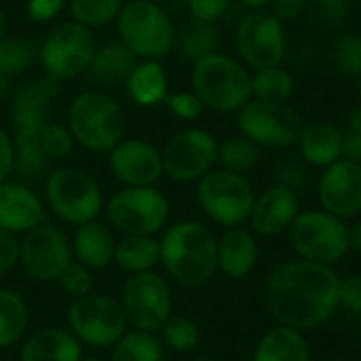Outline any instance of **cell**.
<instances>
[{
	"mask_svg": "<svg viewBox=\"0 0 361 361\" xmlns=\"http://www.w3.org/2000/svg\"><path fill=\"white\" fill-rule=\"evenodd\" d=\"M319 11V15L332 23H341L349 17L353 0H309Z\"/></svg>",
	"mask_w": 361,
	"mask_h": 361,
	"instance_id": "obj_46",
	"label": "cell"
},
{
	"mask_svg": "<svg viewBox=\"0 0 361 361\" xmlns=\"http://www.w3.org/2000/svg\"><path fill=\"white\" fill-rule=\"evenodd\" d=\"M235 44L241 61L252 70L281 66L288 53L286 23L269 8L250 11L237 23Z\"/></svg>",
	"mask_w": 361,
	"mask_h": 361,
	"instance_id": "obj_11",
	"label": "cell"
},
{
	"mask_svg": "<svg viewBox=\"0 0 361 361\" xmlns=\"http://www.w3.org/2000/svg\"><path fill=\"white\" fill-rule=\"evenodd\" d=\"M161 243V264L167 275L186 288H201L218 271V239L199 220H182L169 226Z\"/></svg>",
	"mask_w": 361,
	"mask_h": 361,
	"instance_id": "obj_2",
	"label": "cell"
},
{
	"mask_svg": "<svg viewBox=\"0 0 361 361\" xmlns=\"http://www.w3.org/2000/svg\"><path fill=\"white\" fill-rule=\"evenodd\" d=\"M332 61L341 74L361 76V36L360 34H341L332 47Z\"/></svg>",
	"mask_w": 361,
	"mask_h": 361,
	"instance_id": "obj_38",
	"label": "cell"
},
{
	"mask_svg": "<svg viewBox=\"0 0 361 361\" xmlns=\"http://www.w3.org/2000/svg\"><path fill=\"white\" fill-rule=\"evenodd\" d=\"M61 91V80L42 76L38 80L21 82L11 95V125L13 133L34 131L40 133L42 127L51 121L53 104Z\"/></svg>",
	"mask_w": 361,
	"mask_h": 361,
	"instance_id": "obj_18",
	"label": "cell"
},
{
	"mask_svg": "<svg viewBox=\"0 0 361 361\" xmlns=\"http://www.w3.org/2000/svg\"><path fill=\"white\" fill-rule=\"evenodd\" d=\"M110 171L125 186H154L163 171L161 150L146 140H123L110 150Z\"/></svg>",
	"mask_w": 361,
	"mask_h": 361,
	"instance_id": "obj_19",
	"label": "cell"
},
{
	"mask_svg": "<svg viewBox=\"0 0 361 361\" xmlns=\"http://www.w3.org/2000/svg\"><path fill=\"white\" fill-rule=\"evenodd\" d=\"M338 298H341V307H345L355 315H361V273L341 277Z\"/></svg>",
	"mask_w": 361,
	"mask_h": 361,
	"instance_id": "obj_44",
	"label": "cell"
},
{
	"mask_svg": "<svg viewBox=\"0 0 361 361\" xmlns=\"http://www.w3.org/2000/svg\"><path fill=\"white\" fill-rule=\"evenodd\" d=\"M44 222L42 201L23 184H0V228L11 235H25Z\"/></svg>",
	"mask_w": 361,
	"mask_h": 361,
	"instance_id": "obj_21",
	"label": "cell"
},
{
	"mask_svg": "<svg viewBox=\"0 0 361 361\" xmlns=\"http://www.w3.org/2000/svg\"><path fill=\"white\" fill-rule=\"evenodd\" d=\"M121 307L129 326L142 332H159L171 317V292L154 271L131 275L123 288Z\"/></svg>",
	"mask_w": 361,
	"mask_h": 361,
	"instance_id": "obj_14",
	"label": "cell"
},
{
	"mask_svg": "<svg viewBox=\"0 0 361 361\" xmlns=\"http://www.w3.org/2000/svg\"><path fill=\"white\" fill-rule=\"evenodd\" d=\"M159 332H161V343L178 353L195 351L201 341L199 326L190 317H182V315H178V317L171 315Z\"/></svg>",
	"mask_w": 361,
	"mask_h": 361,
	"instance_id": "obj_37",
	"label": "cell"
},
{
	"mask_svg": "<svg viewBox=\"0 0 361 361\" xmlns=\"http://www.w3.org/2000/svg\"><path fill=\"white\" fill-rule=\"evenodd\" d=\"M286 235L300 260L334 267L351 252L349 224L322 207L300 212Z\"/></svg>",
	"mask_w": 361,
	"mask_h": 361,
	"instance_id": "obj_6",
	"label": "cell"
},
{
	"mask_svg": "<svg viewBox=\"0 0 361 361\" xmlns=\"http://www.w3.org/2000/svg\"><path fill=\"white\" fill-rule=\"evenodd\" d=\"M317 199L322 209L341 220H355L361 214V165L336 161L326 167L317 182Z\"/></svg>",
	"mask_w": 361,
	"mask_h": 361,
	"instance_id": "obj_17",
	"label": "cell"
},
{
	"mask_svg": "<svg viewBox=\"0 0 361 361\" xmlns=\"http://www.w3.org/2000/svg\"><path fill=\"white\" fill-rule=\"evenodd\" d=\"M137 61L140 59L121 40H110V42L97 44V51L85 74L89 82L93 85V89L97 91L125 89L127 78Z\"/></svg>",
	"mask_w": 361,
	"mask_h": 361,
	"instance_id": "obj_22",
	"label": "cell"
},
{
	"mask_svg": "<svg viewBox=\"0 0 361 361\" xmlns=\"http://www.w3.org/2000/svg\"><path fill=\"white\" fill-rule=\"evenodd\" d=\"M296 91L294 76L283 66L254 70L252 74V99L286 104Z\"/></svg>",
	"mask_w": 361,
	"mask_h": 361,
	"instance_id": "obj_31",
	"label": "cell"
},
{
	"mask_svg": "<svg viewBox=\"0 0 361 361\" xmlns=\"http://www.w3.org/2000/svg\"><path fill=\"white\" fill-rule=\"evenodd\" d=\"M190 361H220V360H212V357H199V360H190Z\"/></svg>",
	"mask_w": 361,
	"mask_h": 361,
	"instance_id": "obj_58",
	"label": "cell"
},
{
	"mask_svg": "<svg viewBox=\"0 0 361 361\" xmlns=\"http://www.w3.org/2000/svg\"><path fill=\"white\" fill-rule=\"evenodd\" d=\"M118 40L137 59H161L173 51L176 25L154 0H129L116 17Z\"/></svg>",
	"mask_w": 361,
	"mask_h": 361,
	"instance_id": "obj_5",
	"label": "cell"
},
{
	"mask_svg": "<svg viewBox=\"0 0 361 361\" xmlns=\"http://www.w3.org/2000/svg\"><path fill=\"white\" fill-rule=\"evenodd\" d=\"M44 197L53 214L74 226L93 222L104 207L99 184L78 167L53 169L44 180Z\"/></svg>",
	"mask_w": 361,
	"mask_h": 361,
	"instance_id": "obj_8",
	"label": "cell"
},
{
	"mask_svg": "<svg viewBox=\"0 0 361 361\" xmlns=\"http://www.w3.org/2000/svg\"><path fill=\"white\" fill-rule=\"evenodd\" d=\"M6 38V15H4V11H2V6H0V42Z\"/></svg>",
	"mask_w": 361,
	"mask_h": 361,
	"instance_id": "obj_56",
	"label": "cell"
},
{
	"mask_svg": "<svg viewBox=\"0 0 361 361\" xmlns=\"http://www.w3.org/2000/svg\"><path fill=\"white\" fill-rule=\"evenodd\" d=\"M78 338L63 328H42L21 347V361H80Z\"/></svg>",
	"mask_w": 361,
	"mask_h": 361,
	"instance_id": "obj_25",
	"label": "cell"
},
{
	"mask_svg": "<svg viewBox=\"0 0 361 361\" xmlns=\"http://www.w3.org/2000/svg\"><path fill=\"white\" fill-rule=\"evenodd\" d=\"M40 55V44L32 38H4L0 42V70L6 76L27 72Z\"/></svg>",
	"mask_w": 361,
	"mask_h": 361,
	"instance_id": "obj_35",
	"label": "cell"
},
{
	"mask_svg": "<svg viewBox=\"0 0 361 361\" xmlns=\"http://www.w3.org/2000/svg\"><path fill=\"white\" fill-rule=\"evenodd\" d=\"M72 262V247L53 224H38L19 241V264L34 281H57Z\"/></svg>",
	"mask_w": 361,
	"mask_h": 361,
	"instance_id": "obj_16",
	"label": "cell"
},
{
	"mask_svg": "<svg viewBox=\"0 0 361 361\" xmlns=\"http://www.w3.org/2000/svg\"><path fill=\"white\" fill-rule=\"evenodd\" d=\"M163 171L176 182H199L218 163V140L199 127L178 131L161 150Z\"/></svg>",
	"mask_w": 361,
	"mask_h": 361,
	"instance_id": "obj_15",
	"label": "cell"
},
{
	"mask_svg": "<svg viewBox=\"0 0 361 361\" xmlns=\"http://www.w3.org/2000/svg\"><path fill=\"white\" fill-rule=\"evenodd\" d=\"M341 275L334 267L309 260L279 264L264 283V305L277 326L302 334L322 328L341 307Z\"/></svg>",
	"mask_w": 361,
	"mask_h": 361,
	"instance_id": "obj_1",
	"label": "cell"
},
{
	"mask_svg": "<svg viewBox=\"0 0 361 361\" xmlns=\"http://www.w3.org/2000/svg\"><path fill=\"white\" fill-rule=\"evenodd\" d=\"M260 260V243L256 233L245 226L228 228L218 239V271L231 279L250 277Z\"/></svg>",
	"mask_w": 361,
	"mask_h": 361,
	"instance_id": "obj_23",
	"label": "cell"
},
{
	"mask_svg": "<svg viewBox=\"0 0 361 361\" xmlns=\"http://www.w3.org/2000/svg\"><path fill=\"white\" fill-rule=\"evenodd\" d=\"M171 214L169 199L154 186H125L106 205L110 224L125 235H154Z\"/></svg>",
	"mask_w": 361,
	"mask_h": 361,
	"instance_id": "obj_10",
	"label": "cell"
},
{
	"mask_svg": "<svg viewBox=\"0 0 361 361\" xmlns=\"http://www.w3.org/2000/svg\"><path fill=\"white\" fill-rule=\"evenodd\" d=\"M8 87H11V76H6V74L0 70V99L8 93Z\"/></svg>",
	"mask_w": 361,
	"mask_h": 361,
	"instance_id": "obj_55",
	"label": "cell"
},
{
	"mask_svg": "<svg viewBox=\"0 0 361 361\" xmlns=\"http://www.w3.org/2000/svg\"><path fill=\"white\" fill-rule=\"evenodd\" d=\"M252 361H313V355L307 334L294 328L275 326L260 336Z\"/></svg>",
	"mask_w": 361,
	"mask_h": 361,
	"instance_id": "obj_27",
	"label": "cell"
},
{
	"mask_svg": "<svg viewBox=\"0 0 361 361\" xmlns=\"http://www.w3.org/2000/svg\"><path fill=\"white\" fill-rule=\"evenodd\" d=\"M343 137L345 131L330 121H315L302 125L298 144V157L309 167L326 169L343 159Z\"/></svg>",
	"mask_w": 361,
	"mask_h": 361,
	"instance_id": "obj_24",
	"label": "cell"
},
{
	"mask_svg": "<svg viewBox=\"0 0 361 361\" xmlns=\"http://www.w3.org/2000/svg\"><path fill=\"white\" fill-rule=\"evenodd\" d=\"M218 44H220V34L216 23H207L190 17L180 25V30H176L173 49H178V53L192 63L212 53H218Z\"/></svg>",
	"mask_w": 361,
	"mask_h": 361,
	"instance_id": "obj_30",
	"label": "cell"
},
{
	"mask_svg": "<svg viewBox=\"0 0 361 361\" xmlns=\"http://www.w3.org/2000/svg\"><path fill=\"white\" fill-rule=\"evenodd\" d=\"M154 2H159L165 11H167V6L169 8H188V0H154Z\"/></svg>",
	"mask_w": 361,
	"mask_h": 361,
	"instance_id": "obj_54",
	"label": "cell"
},
{
	"mask_svg": "<svg viewBox=\"0 0 361 361\" xmlns=\"http://www.w3.org/2000/svg\"><path fill=\"white\" fill-rule=\"evenodd\" d=\"M243 6H247L250 11H260V8H267V6H271V2L273 0H239Z\"/></svg>",
	"mask_w": 361,
	"mask_h": 361,
	"instance_id": "obj_53",
	"label": "cell"
},
{
	"mask_svg": "<svg viewBox=\"0 0 361 361\" xmlns=\"http://www.w3.org/2000/svg\"><path fill=\"white\" fill-rule=\"evenodd\" d=\"M349 250L361 254V220L349 224Z\"/></svg>",
	"mask_w": 361,
	"mask_h": 361,
	"instance_id": "obj_51",
	"label": "cell"
},
{
	"mask_svg": "<svg viewBox=\"0 0 361 361\" xmlns=\"http://www.w3.org/2000/svg\"><path fill=\"white\" fill-rule=\"evenodd\" d=\"M307 4H309V0H273L271 11L286 23V21L300 17L305 13Z\"/></svg>",
	"mask_w": 361,
	"mask_h": 361,
	"instance_id": "obj_49",
	"label": "cell"
},
{
	"mask_svg": "<svg viewBox=\"0 0 361 361\" xmlns=\"http://www.w3.org/2000/svg\"><path fill=\"white\" fill-rule=\"evenodd\" d=\"M190 85L205 108L222 114H237L252 99L250 68L220 51L192 63Z\"/></svg>",
	"mask_w": 361,
	"mask_h": 361,
	"instance_id": "obj_3",
	"label": "cell"
},
{
	"mask_svg": "<svg viewBox=\"0 0 361 361\" xmlns=\"http://www.w3.org/2000/svg\"><path fill=\"white\" fill-rule=\"evenodd\" d=\"M63 6H66V0H27L25 13L32 21L47 23V21L55 19Z\"/></svg>",
	"mask_w": 361,
	"mask_h": 361,
	"instance_id": "obj_45",
	"label": "cell"
},
{
	"mask_svg": "<svg viewBox=\"0 0 361 361\" xmlns=\"http://www.w3.org/2000/svg\"><path fill=\"white\" fill-rule=\"evenodd\" d=\"M273 184L298 195L309 184V165L300 157H281L273 165Z\"/></svg>",
	"mask_w": 361,
	"mask_h": 361,
	"instance_id": "obj_39",
	"label": "cell"
},
{
	"mask_svg": "<svg viewBox=\"0 0 361 361\" xmlns=\"http://www.w3.org/2000/svg\"><path fill=\"white\" fill-rule=\"evenodd\" d=\"M357 99H360L361 106V76H357Z\"/></svg>",
	"mask_w": 361,
	"mask_h": 361,
	"instance_id": "obj_57",
	"label": "cell"
},
{
	"mask_svg": "<svg viewBox=\"0 0 361 361\" xmlns=\"http://www.w3.org/2000/svg\"><path fill=\"white\" fill-rule=\"evenodd\" d=\"M165 106L182 121H197L201 118L205 106L199 99V95L195 91H173L167 93L165 97Z\"/></svg>",
	"mask_w": 361,
	"mask_h": 361,
	"instance_id": "obj_42",
	"label": "cell"
},
{
	"mask_svg": "<svg viewBox=\"0 0 361 361\" xmlns=\"http://www.w3.org/2000/svg\"><path fill=\"white\" fill-rule=\"evenodd\" d=\"M256 190L247 176L226 171L222 167L212 169L207 176L199 180L197 186V201L205 216L226 228L243 226L250 222Z\"/></svg>",
	"mask_w": 361,
	"mask_h": 361,
	"instance_id": "obj_7",
	"label": "cell"
},
{
	"mask_svg": "<svg viewBox=\"0 0 361 361\" xmlns=\"http://www.w3.org/2000/svg\"><path fill=\"white\" fill-rule=\"evenodd\" d=\"M72 252L82 267H87L89 271H99L114 262L116 241L104 224L93 220L76 228L72 239Z\"/></svg>",
	"mask_w": 361,
	"mask_h": 361,
	"instance_id": "obj_26",
	"label": "cell"
},
{
	"mask_svg": "<svg viewBox=\"0 0 361 361\" xmlns=\"http://www.w3.org/2000/svg\"><path fill=\"white\" fill-rule=\"evenodd\" d=\"M57 283L61 286V290L72 296L74 300L76 298H82L87 294H91L93 290V277H91V271L87 267H82L80 262H70L68 269L59 275Z\"/></svg>",
	"mask_w": 361,
	"mask_h": 361,
	"instance_id": "obj_41",
	"label": "cell"
},
{
	"mask_svg": "<svg viewBox=\"0 0 361 361\" xmlns=\"http://www.w3.org/2000/svg\"><path fill=\"white\" fill-rule=\"evenodd\" d=\"M125 125L123 108L106 91H82L68 106V129L74 142L91 152H110L123 142Z\"/></svg>",
	"mask_w": 361,
	"mask_h": 361,
	"instance_id": "obj_4",
	"label": "cell"
},
{
	"mask_svg": "<svg viewBox=\"0 0 361 361\" xmlns=\"http://www.w3.org/2000/svg\"><path fill=\"white\" fill-rule=\"evenodd\" d=\"M231 6V0H188V13L192 19L216 23L220 21Z\"/></svg>",
	"mask_w": 361,
	"mask_h": 361,
	"instance_id": "obj_43",
	"label": "cell"
},
{
	"mask_svg": "<svg viewBox=\"0 0 361 361\" xmlns=\"http://www.w3.org/2000/svg\"><path fill=\"white\" fill-rule=\"evenodd\" d=\"M68 326L80 345L106 349L114 347L123 338L127 330V319L121 302L110 296L91 292L70 305Z\"/></svg>",
	"mask_w": 361,
	"mask_h": 361,
	"instance_id": "obj_12",
	"label": "cell"
},
{
	"mask_svg": "<svg viewBox=\"0 0 361 361\" xmlns=\"http://www.w3.org/2000/svg\"><path fill=\"white\" fill-rule=\"evenodd\" d=\"M114 262L131 275L148 273L161 262V243L150 235H127L116 243Z\"/></svg>",
	"mask_w": 361,
	"mask_h": 361,
	"instance_id": "obj_29",
	"label": "cell"
},
{
	"mask_svg": "<svg viewBox=\"0 0 361 361\" xmlns=\"http://www.w3.org/2000/svg\"><path fill=\"white\" fill-rule=\"evenodd\" d=\"M74 137L68 127L49 121L40 131V146L49 159H66L74 148Z\"/></svg>",
	"mask_w": 361,
	"mask_h": 361,
	"instance_id": "obj_40",
	"label": "cell"
},
{
	"mask_svg": "<svg viewBox=\"0 0 361 361\" xmlns=\"http://www.w3.org/2000/svg\"><path fill=\"white\" fill-rule=\"evenodd\" d=\"M360 4H361V0H360Z\"/></svg>",
	"mask_w": 361,
	"mask_h": 361,
	"instance_id": "obj_61",
	"label": "cell"
},
{
	"mask_svg": "<svg viewBox=\"0 0 361 361\" xmlns=\"http://www.w3.org/2000/svg\"><path fill=\"white\" fill-rule=\"evenodd\" d=\"M324 361H347V360H324Z\"/></svg>",
	"mask_w": 361,
	"mask_h": 361,
	"instance_id": "obj_60",
	"label": "cell"
},
{
	"mask_svg": "<svg viewBox=\"0 0 361 361\" xmlns=\"http://www.w3.org/2000/svg\"><path fill=\"white\" fill-rule=\"evenodd\" d=\"M237 129L260 148H290L296 144L302 123L288 104L250 99L237 112Z\"/></svg>",
	"mask_w": 361,
	"mask_h": 361,
	"instance_id": "obj_13",
	"label": "cell"
},
{
	"mask_svg": "<svg viewBox=\"0 0 361 361\" xmlns=\"http://www.w3.org/2000/svg\"><path fill=\"white\" fill-rule=\"evenodd\" d=\"M19 262V241L15 235L0 228V275L8 273Z\"/></svg>",
	"mask_w": 361,
	"mask_h": 361,
	"instance_id": "obj_47",
	"label": "cell"
},
{
	"mask_svg": "<svg viewBox=\"0 0 361 361\" xmlns=\"http://www.w3.org/2000/svg\"><path fill=\"white\" fill-rule=\"evenodd\" d=\"M300 199L296 192L283 186H271L256 197L250 224L252 231L260 237H279L288 233L296 216L300 214Z\"/></svg>",
	"mask_w": 361,
	"mask_h": 361,
	"instance_id": "obj_20",
	"label": "cell"
},
{
	"mask_svg": "<svg viewBox=\"0 0 361 361\" xmlns=\"http://www.w3.org/2000/svg\"><path fill=\"white\" fill-rule=\"evenodd\" d=\"M97 51V40L93 30L66 21L53 27L40 42L38 61L47 76L57 80H70L85 74Z\"/></svg>",
	"mask_w": 361,
	"mask_h": 361,
	"instance_id": "obj_9",
	"label": "cell"
},
{
	"mask_svg": "<svg viewBox=\"0 0 361 361\" xmlns=\"http://www.w3.org/2000/svg\"><path fill=\"white\" fill-rule=\"evenodd\" d=\"M15 171V144L13 137L0 127V184Z\"/></svg>",
	"mask_w": 361,
	"mask_h": 361,
	"instance_id": "obj_48",
	"label": "cell"
},
{
	"mask_svg": "<svg viewBox=\"0 0 361 361\" xmlns=\"http://www.w3.org/2000/svg\"><path fill=\"white\" fill-rule=\"evenodd\" d=\"M260 161V146H256L252 140L239 135L226 137L218 144V165L226 171L247 176L256 169Z\"/></svg>",
	"mask_w": 361,
	"mask_h": 361,
	"instance_id": "obj_34",
	"label": "cell"
},
{
	"mask_svg": "<svg viewBox=\"0 0 361 361\" xmlns=\"http://www.w3.org/2000/svg\"><path fill=\"white\" fill-rule=\"evenodd\" d=\"M27 305L13 290H0V349L13 347L27 328Z\"/></svg>",
	"mask_w": 361,
	"mask_h": 361,
	"instance_id": "obj_32",
	"label": "cell"
},
{
	"mask_svg": "<svg viewBox=\"0 0 361 361\" xmlns=\"http://www.w3.org/2000/svg\"><path fill=\"white\" fill-rule=\"evenodd\" d=\"M80 361H102L99 357H89V360H80Z\"/></svg>",
	"mask_w": 361,
	"mask_h": 361,
	"instance_id": "obj_59",
	"label": "cell"
},
{
	"mask_svg": "<svg viewBox=\"0 0 361 361\" xmlns=\"http://www.w3.org/2000/svg\"><path fill=\"white\" fill-rule=\"evenodd\" d=\"M343 159L361 165V135L353 133V131H345V137H343Z\"/></svg>",
	"mask_w": 361,
	"mask_h": 361,
	"instance_id": "obj_50",
	"label": "cell"
},
{
	"mask_svg": "<svg viewBox=\"0 0 361 361\" xmlns=\"http://www.w3.org/2000/svg\"><path fill=\"white\" fill-rule=\"evenodd\" d=\"M165 345L152 332H125L123 338L112 347L110 361H163Z\"/></svg>",
	"mask_w": 361,
	"mask_h": 361,
	"instance_id": "obj_33",
	"label": "cell"
},
{
	"mask_svg": "<svg viewBox=\"0 0 361 361\" xmlns=\"http://www.w3.org/2000/svg\"><path fill=\"white\" fill-rule=\"evenodd\" d=\"M121 8H123V0H70L72 21L89 30H97L114 21Z\"/></svg>",
	"mask_w": 361,
	"mask_h": 361,
	"instance_id": "obj_36",
	"label": "cell"
},
{
	"mask_svg": "<svg viewBox=\"0 0 361 361\" xmlns=\"http://www.w3.org/2000/svg\"><path fill=\"white\" fill-rule=\"evenodd\" d=\"M347 131H353V133H357L361 135V106L357 108H353L351 110V114H349V121H347Z\"/></svg>",
	"mask_w": 361,
	"mask_h": 361,
	"instance_id": "obj_52",
	"label": "cell"
},
{
	"mask_svg": "<svg viewBox=\"0 0 361 361\" xmlns=\"http://www.w3.org/2000/svg\"><path fill=\"white\" fill-rule=\"evenodd\" d=\"M129 97L140 106H157L165 102L169 93L167 70L159 59H140L131 70L127 85Z\"/></svg>",
	"mask_w": 361,
	"mask_h": 361,
	"instance_id": "obj_28",
	"label": "cell"
}]
</instances>
